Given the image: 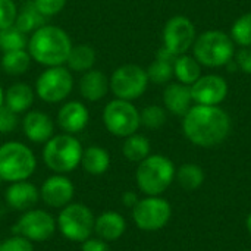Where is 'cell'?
Listing matches in <instances>:
<instances>
[{"label":"cell","instance_id":"23","mask_svg":"<svg viewBox=\"0 0 251 251\" xmlns=\"http://www.w3.org/2000/svg\"><path fill=\"white\" fill-rule=\"evenodd\" d=\"M175 59H176V56L174 53H171L166 47H162L156 54V60L146 71L147 76H149V81H151L154 84L169 82V79L174 75V62H175Z\"/></svg>","mask_w":251,"mask_h":251},{"label":"cell","instance_id":"13","mask_svg":"<svg viewBox=\"0 0 251 251\" xmlns=\"http://www.w3.org/2000/svg\"><path fill=\"white\" fill-rule=\"evenodd\" d=\"M196 41V28L185 16L171 18L163 29V47L175 56L184 54Z\"/></svg>","mask_w":251,"mask_h":251},{"label":"cell","instance_id":"32","mask_svg":"<svg viewBox=\"0 0 251 251\" xmlns=\"http://www.w3.org/2000/svg\"><path fill=\"white\" fill-rule=\"evenodd\" d=\"M140 121L141 125L149 129H159L166 124V112L163 107L151 104L143 109L140 113Z\"/></svg>","mask_w":251,"mask_h":251},{"label":"cell","instance_id":"28","mask_svg":"<svg viewBox=\"0 0 251 251\" xmlns=\"http://www.w3.org/2000/svg\"><path fill=\"white\" fill-rule=\"evenodd\" d=\"M150 149L151 147H150L149 138L135 132V134L125 138L124 146H122V153H124L126 160L134 162V163H140L147 156H150Z\"/></svg>","mask_w":251,"mask_h":251},{"label":"cell","instance_id":"24","mask_svg":"<svg viewBox=\"0 0 251 251\" xmlns=\"http://www.w3.org/2000/svg\"><path fill=\"white\" fill-rule=\"evenodd\" d=\"M97 60V53L93 46L87 43H79L72 46L69 57L66 60V68L72 72L84 74L94 68Z\"/></svg>","mask_w":251,"mask_h":251},{"label":"cell","instance_id":"15","mask_svg":"<svg viewBox=\"0 0 251 251\" xmlns=\"http://www.w3.org/2000/svg\"><path fill=\"white\" fill-rule=\"evenodd\" d=\"M228 94V84L222 76L206 75L199 78L191 87L193 100L203 106H218Z\"/></svg>","mask_w":251,"mask_h":251},{"label":"cell","instance_id":"21","mask_svg":"<svg viewBox=\"0 0 251 251\" xmlns=\"http://www.w3.org/2000/svg\"><path fill=\"white\" fill-rule=\"evenodd\" d=\"M191 88L185 84H169L163 91V103L174 115L185 116L191 109Z\"/></svg>","mask_w":251,"mask_h":251},{"label":"cell","instance_id":"26","mask_svg":"<svg viewBox=\"0 0 251 251\" xmlns=\"http://www.w3.org/2000/svg\"><path fill=\"white\" fill-rule=\"evenodd\" d=\"M81 165L84 171L90 175H103L107 172L110 166V154L106 149L100 146H90L82 151Z\"/></svg>","mask_w":251,"mask_h":251},{"label":"cell","instance_id":"31","mask_svg":"<svg viewBox=\"0 0 251 251\" xmlns=\"http://www.w3.org/2000/svg\"><path fill=\"white\" fill-rule=\"evenodd\" d=\"M28 46V38L24 32H21L16 26H10L6 29H0V50L3 53L22 50Z\"/></svg>","mask_w":251,"mask_h":251},{"label":"cell","instance_id":"19","mask_svg":"<svg viewBox=\"0 0 251 251\" xmlns=\"http://www.w3.org/2000/svg\"><path fill=\"white\" fill-rule=\"evenodd\" d=\"M79 93L87 101H100L110 90L109 76L100 69H90L82 74L78 82Z\"/></svg>","mask_w":251,"mask_h":251},{"label":"cell","instance_id":"27","mask_svg":"<svg viewBox=\"0 0 251 251\" xmlns=\"http://www.w3.org/2000/svg\"><path fill=\"white\" fill-rule=\"evenodd\" d=\"M31 56L28 50H13V51H6L1 56V69L4 71L6 75L10 76H19L28 72L31 66Z\"/></svg>","mask_w":251,"mask_h":251},{"label":"cell","instance_id":"8","mask_svg":"<svg viewBox=\"0 0 251 251\" xmlns=\"http://www.w3.org/2000/svg\"><path fill=\"white\" fill-rule=\"evenodd\" d=\"M72 90L74 76L65 65L46 68L35 81V94L50 104H56L68 99Z\"/></svg>","mask_w":251,"mask_h":251},{"label":"cell","instance_id":"42","mask_svg":"<svg viewBox=\"0 0 251 251\" xmlns=\"http://www.w3.org/2000/svg\"><path fill=\"white\" fill-rule=\"evenodd\" d=\"M247 229H249V232L251 234V213L249 215V218H247Z\"/></svg>","mask_w":251,"mask_h":251},{"label":"cell","instance_id":"5","mask_svg":"<svg viewBox=\"0 0 251 251\" xmlns=\"http://www.w3.org/2000/svg\"><path fill=\"white\" fill-rule=\"evenodd\" d=\"M37 169L34 151L21 141L0 144V178L4 182L29 179Z\"/></svg>","mask_w":251,"mask_h":251},{"label":"cell","instance_id":"33","mask_svg":"<svg viewBox=\"0 0 251 251\" xmlns=\"http://www.w3.org/2000/svg\"><path fill=\"white\" fill-rule=\"evenodd\" d=\"M231 35L235 43H238L243 47L251 46V12L238 18L231 29Z\"/></svg>","mask_w":251,"mask_h":251},{"label":"cell","instance_id":"25","mask_svg":"<svg viewBox=\"0 0 251 251\" xmlns=\"http://www.w3.org/2000/svg\"><path fill=\"white\" fill-rule=\"evenodd\" d=\"M47 24V18L40 13L34 0H25V3L18 9V16L15 21V26L26 34H32L35 29Z\"/></svg>","mask_w":251,"mask_h":251},{"label":"cell","instance_id":"38","mask_svg":"<svg viewBox=\"0 0 251 251\" xmlns=\"http://www.w3.org/2000/svg\"><path fill=\"white\" fill-rule=\"evenodd\" d=\"M81 251H110L109 243L99 237H90L84 243H81Z\"/></svg>","mask_w":251,"mask_h":251},{"label":"cell","instance_id":"12","mask_svg":"<svg viewBox=\"0 0 251 251\" xmlns=\"http://www.w3.org/2000/svg\"><path fill=\"white\" fill-rule=\"evenodd\" d=\"M12 229L13 234L21 235L31 243H43L53 237L57 229V224L49 212L34 207L24 212Z\"/></svg>","mask_w":251,"mask_h":251},{"label":"cell","instance_id":"29","mask_svg":"<svg viewBox=\"0 0 251 251\" xmlns=\"http://www.w3.org/2000/svg\"><path fill=\"white\" fill-rule=\"evenodd\" d=\"M200 65L199 62L187 54L176 56L174 62V74L176 75L178 81L185 85H193L200 78Z\"/></svg>","mask_w":251,"mask_h":251},{"label":"cell","instance_id":"43","mask_svg":"<svg viewBox=\"0 0 251 251\" xmlns=\"http://www.w3.org/2000/svg\"><path fill=\"white\" fill-rule=\"evenodd\" d=\"M3 182H4V181H3V179L0 178V187H1V184H3Z\"/></svg>","mask_w":251,"mask_h":251},{"label":"cell","instance_id":"18","mask_svg":"<svg viewBox=\"0 0 251 251\" xmlns=\"http://www.w3.org/2000/svg\"><path fill=\"white\" fill-rule=\"evenodd\" d=\"M22 129L25 137L35 144H44L54 135L51 118L41 110H28L22 119Z\"/></svg>","mask_w":251,"mask_h":251},{"label":"cell","instance_id":"35","mask_svg":"<svg viewBox=\"0 0 251 251\" xmlns=\"http://www.w3.org/2000/svg\"><path fill=\"white\" fill-rule=\"evenodd\" d=\"M66 1L68 0H34V3H35L37 9L40 10V13L43 16H46L47 19L51 18V16L59 15L65 9Z\"/></svg>","mask_w":251,"mask_h":251},{"label":"cell","instance_id":"17","mask_svg":"<svg viewBox=\"0 0 251 251\" xmlns=\"http://www.w3.org/2000/svg\"><path fill=\"white\" fill-rule=\"evenodd\" d=\"M38 200H40V188H37L35 184L29 182L28 179L10 182V185L6 188L4 193L6 204L10 209L22 213L34 209Z\"/></svg>","mask_w":251,"mask_h":251},{"label":"cell","instance_id":"14","mask_svg":"<svg viewBox=\"0 0 251 251\" xmlns=\"http://www.w3.org/2000/svg\"><path fill=\"white\" fill-rule=\"evenodd\" d=\"M75 187L66 175L54 174L40 187V200L51 209H62L72 203Z\"/></svg>","mask_w":251,"mask_h":251},{"label":"cell","instance_id":"22","mask_svg":"<svg viewBox=\"0 0 251 251\" xmlns=\"http://www.w3.org/2000/svg\"><path fill=\"white\" fill-rule=\"evenodd\" d=\"M35 100V90L25 84V82H16L12 84L4 91V106L13 110L15 113H26Z\"/></svg>","mask_w":251,"mask_h":251},{"label":"cell","instance_id":"39","mask_svg":"<svg viewBox=\"0 0 251 251\" xmlns=\"http://www.w3.org/2000/svg\"><path fill=\"white\" fill-rule=\"evenodd\" d=\"M237 65L244 74H251V49L246 47L237 54Z\"/></svg>","mask_w":251,"mask_h":251},{"label":"cell","instance_id":"40","mask_svg":"<svg viewBox=\"0 0 251 251\" xmlns=\"http://www.w3.org/2000/svg\"><path fill=\"white\" fill-rule=\"evenodd\" d=\"M138 196L134 193V191H126V193H124V196H122V203H124V206L125 207H129V209H132L137 203H138Z\"/></svg>","mask_w":251,"mask_h":251},{"label":"cell","instance_id":"30","mask_svg":"<svg viewBox=\"0 0 251 251\" xmlns=\"http://www.w3.org/2000/svg\"><path fill=\"white\" fill-rule=\"evenodd\" d=\"M175 178L182 188L193 191V190H197L203 185L206 175H204V171L199 165L185 163L176 171Z\"/></svg>","mask_w":251,"mask_h":251},{"label":"cell","instance_id":"16","mask_svg":"<svg viewBox=\"0 0 251 251\" xmlns=\"http://www.w3.org/2000/svg\"><path fill=\"white\" fill-rule=\"evenodd\" d=\"M90 121V112L82 101L71 100L60 106L57 112V125L66 134H78L84 131Z\"/></svg>","mask_w":251,"mask_h":251},{"label":"cell","instance_id":"34","mask_svg":"<svg viewBox=\"0 0 251 251\" xmlns=\"http://www.w3.org/2000/svg\"><path fill=\"white\" fill-rule=\"evenodd\" d=\"M18 6L15 0H0V29L15 26Z\"/></svg>","mask_w":251,"mask_h":251},{"label":"cell","instance_id":"11","mask_svg":"<svg viewBox=\"0 0 251 251\" xmlns=\"http://www.w3.org/2000/svg\"><path fill=\"white\" fill-rule=\"evenodd\" d=\"M110 91L116 99L121 100H135L144 94L149 84V76L146 69L138 65L126 63L116 68L109 78Z\"/></svg>","mask_w":251,"mask_h":251},{"label":"cell","instance_id":"10","mask_svg":"<svg viewBox=\"0 0 251 251\" xmlns=\"http://www.w3.org/2000/svg\"><path fill=\"white\" fill-rule=\"evenodd\" d=\"M172 216V207L168 200L160 196H147L140 199L132 207V219L135 225L146 232H156L168 225Z\"/></svg>","mask_w":251,"mask_h":251},{"label":"cell","instance_id":"9","mask_svg":"<svg viewBox=\"0 0 251 251\" xmlns=\"http://www.w3.org/2000/svg\"><path fill=\"white\" fill-rule=\"evenodd\" d=\"M103 124L106 129L121 138H126L137 132L141 125L138 109L128 100L115 99L103 109Z\"/></svg>","mask_w":251,"mask_h":251},{"label":"cell","instance_id":"20","mask_svg":"<svg viewBox=\"0 0 251 251\" xmlns=\"http://www.w3.org/2000/svg\"><path fill=\"white\" fill-rule=\"evenodd\" d=\"M126 231L125 218L113 210L103 212L94 221V234L96 237L104 240L106 243H112L119 240Z\"/></svg>","mask_w":251,"mask_h":251},{"label":"cell","instance_id":"36","mask_svg":"<svg viewBox=\"0 0 251 251\" xmlns=\"http://www.w3.org/2000/svg\"><path fill=\"white\" fill-rule=\"evenodd\" d=\"M0 251H34V246L29 240L13 234V237L0 243Z\"/></svg>","mask_w":251,"mask_h":251},{"label":"cell","instance_id":"4","mask_svg":"<svg viewBox=\"0 0 251 251\" xmlns=\"http://www.w3.org/2000/svg\"><path fill=\"white\" fill-rule=\"evenodd\" d=\"M175 165L162 154H150L138 163L135 181L140 191L146 196L163 194L175 179Z\"/></svg>","mask_w":251,"mask_h":251},{"label":"cell","instance_id":"6","mask_svg":"<svg viewBox=\"0 0 251 251\" xmlns=\"http://www.w3.org/2000/svg\"><path fill=\"white\" fill-rule=\"evenodd\" d=\"M94 215L91 209L82 203H69L60 209L56 219L60 234L74 243H84L94 234Z\"/></svg>","mask_w":251,"mask_h":251},{"label":"cell","instance_id":"2","mask_svg":"<svg viewBox=\"0 0 251 251\" xmlns=\"http://www.w3.org/2000/svg\"><path fill=\"white\" fill-rule=\"evenodd\" d=\"M72 46V40L63 28L46 24L29 35L26 47L32 60L51 68L66 65Z\"/></svg>","mask_w":251,"mask_h":251},{"label":"cell","instance_id":"3","mask_svg":"<svg viewBox=\"0 0 251 251\" xmlns=\"http://www.w3.org/2000/svg\"><path fill=\"white\" fill-rule=\"evenodd\" d=\"M82 146L72 134L53 135L43 147V162L54 174L66 175L81 165Z\"/></svg>","mask_w":251,"mask_h":251},{"label":"cell","instance_id":"7","mask_svg":"<svg viewBox=\"0 0 251 251\" xmlns=\"http://www.w3.org/2000/svg\"><path fill=\"white\" fill-rule=\"evenodd\" d=\"M194 56L199 63L209 68L224 66L232 60L234 43L222 31H207L194 41Z\"/></svg>","mask_w":251,"mask_h":251},{"label":"cell","instance_id":"1","mask_svg":"<svg viewBox=\"0 0 251 251\" xmlns=\"http://www.w3.org/2000/svg\"><path fill=\"white\" fill-rule=\"evenodd\" d=\"M182 129L193 144L215 147L229 135L231 119L228 113L218 106L197 104L185 113Z\"/></svg>","mask_w":251,"mask_h":251},{"label":"cell","instance_id":"41","mask_svg":"<svg viewBox=\"0 0 251 251\" xmlns=\"http://www.w3.org/2000/svg\"><path fill=\"white\" fill-rule=\"evenodd\" d=\"M3 106H4V90L0 85V107H3Z\"/></svg>","mask_w":251,"mask_h":251},{"label":"cell","instance_id":"37","mask_svg":"<svg viewBox=\"0 0 251 251\" xmlns=\"http://www.w3.org/2000/svg\"><path fill=\"white\" fill-rule=\"evenodd\" d=\"M18 124H19L18 113H15L6 106L0 107V134L13 132L18 128Z\"/></svg>","mask_w":251,"mask_h":251},{"label":"cell","instance_id":"44","mask_svg":"<svg viewBox=\"0 0 251 251\" xmlns=\"http://www.w3.org/2000/svg\"><path fill=\"white\" fill-rule=\"evenodd\" d=\"M246 251H251V250H246Z\"/></svg>","mask_w":251,"mask_h":251}]
</instances>
